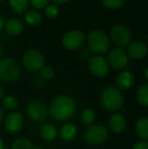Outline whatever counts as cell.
I'll return each mask as SVG.
<instances>
[{"instance_id":"cell-1","label":"cell","mask_w":148,"mask_h":149,"mask_svg":"<svg viewBox=\"0 0 148 149\" xmlns=\"http://www.w3.org/2000/svg\"><path fill=\"white\" fill-rule=\"evenodd\" d=\"M77 106L72 98L67 95L56 97L51 103L49 108L50 116L58 121H66L73 117Z\"/></svg>"},{"instance_id":"cell-2","label":"cell","mask_w":148,"mask_h":149,"mask_svg":"<svg viewBox=\"0 0 148 149\" xmlns=\"http://www.w3.org/2000/svg\"><path fill=\"white\" fill-rule=\"evenodd\" d=\"M100 103L106 110L116 112L120 110L123 105L122 93L118 87L109 86L103 90L100 96Z\"/></svg>"},{"instance_id":"cell-3","label":"cell","mask_w":148,"mask_h":149,"mask_svg":"<svg viewBox=\"0 0 148 149\" xmlns=\"http://www.w3.org/2000/svg\"><path fill=\"white\" fill-rule=\"evenodd\" d=\"M88 45L91 52L97 54L106 53L110 48V39L102 31L93 30L89 32L87 37Z\"/></svg>"},{"instance_id":"cell-4","label":"cell","mask_w":148,"mask_h":149,"mask_svg":"<svg viewBox=\"0 0 148 149\" xmlns=\"http://www.w3.org/2000/svg\"><path fill=\"white\" fill-rule=\"evenodd\" d=\"M21 74L18 63L12 58H3L0 60V79L4 82L16 81Z\"/></svg>"},{"instance_id":"cell-5","label":"cell","mask_w":148,"mask_h":149,"mask_svg":"<svg viewBox=\"0 0 148 149\" xmlns=\"http://www.w3.org/2000/svg\"><path fill=\"white\" fill-rule=\"evenodd\" d=\"M108 129L100 124L90 125L84 134L85 142L92 146L102 144L108 138Z\"/></svg>"},{"instance_id":"cell-6","label":"cell","mask_w":148,"mask_h":149,"mask_svg":"<svg viewBox=\"0 0 148 149\" xmlns=\"http://www.w3.org/2000/svg\"><path fill=\"white\" fill-rule=\"evenodd\" d=\"M26 111L31 120L37 123L44 121L49 113V110L45 104L39 100H34L31 101L27 106Z\"/></svg>"},{"instance_id":"cell-7","label":"cell","mask_w":148,"mask_h":149,"mask_svg":"<svg viewBox=\"0 0 148 149\" xmlns=\"http://www.w3.org/2000/svg\"><path fill=\"white\" fill-rule=\"evenodd\" d=\"M23 64L27 70L31 72H38L44 65V58L40 52L31 49L24 53L23 57Z\"/></svg>"},{"instance_id":"cell-8","label":"cell","mask_w":148,"mask_h":149,"mask_svg":"<svg viewBox=\"0 0 148 149\" xmlns=\"http://www.w3.org/2000/svg\"><path fill=\"white\" fill-rule=\"evenodd\" d=\"M112 41L120 47H125L128 45L132 39V34L129 29L124 25H114L110 32Z\"/></svg>"},{"instance_id":"cell-9","label":"cell","mask_w":148,"mask_h":149,"mask_svg":"<svg viewBox=\"0 0 148 149\" xmlns=\"http://www.w3.org/2000/svg\"><path fill=\"white\" fill-rule=\"evenodd\" d=\"M85 34L78 30H72L66 32L62 38V45L67 50L79 49L85 42Z\"/></svg>"},{"instance_id":"cell-10","label":"cell","mask_w":148,"mask_h":149,"mask_svg":"<svg viewBox=\"0 0 148 149\" xmlns=\"http://www.w3.org/2000/svg\"><path fill=\"white\" fill-rule=\"evenodd\" d=\"M108 64L115 70H121L128 65V55L120 48L113 49L108 55Z\"/></svg>"},{"instance_id":"cell-11","label":"cell","mask_w":148,"mask_h":149,"mask_svg":"<svg viewBox=\"0 0 148 149\" xmlns=\"http://www.w3.org/2000/svg\"><path fill=\"white\" fill-rule=\"evenodd\" d=\"M4 127L10 134L18 133L24 125V118L20 112L11 111L6 117H4Z\"/></svg>"},{"instance_id":"cell-12","label":"cell","mask_w":148,"mask_h":149,"mask_svg":"<svg viewBox=\"0 0 148 149\" xmlns=\"http://www.w3.org/2000/svg\"><path fill=\"white\" fill-rule=\"evenodd\" d=\"M89 70L96 77H105L109 71V64L101 56H93L89 60Z\"/></svg>"},{"instance_id":"cell-13","label":"cell","mask_w":148,"mask_h":149,"mask_svg":"<svg viewBox=\"0 0 148 149\" xmlns=\"http://www.w3.org/2000/svg\"><path fill=\"white\" fill-rule=\"evenodd\" d=\"M128 55L133 59H141L147 54L148 48L147 45L141 41L133 42L127 49Z\"/></svg>"},{"instance_id":"cell-14","label":"cell","mask_w":148,"mask_h":149,"mask_svg":"<svg viewBox=\"0 0 148 149\" xmlns=\"http://www.w3.org/2000/svg\"><path fill=\"white\" fill-rule=\"evenodd\" d=\"M126 118L124 117V115H122L120 113H113L109 119L110 129L116 134H120L123 132L126 128Z\"/></svg>"},{"instance_id":"cell-15","label":"cell","mask_w":148,"mask_h":149,"mask_svg":"<svg viewBox=\"0 0 148 149\" xmlns=\"http://www.w3.org/2000/svg\"><path fill=\"white\" fill-rule=\"evenodd\" d=\"M78 135L77 127L71 122L65 123L61 127L60 129V138L65 142L73 141Z\"/></svg>"},{"instance_id":"cell-16","label":"cell","mask_w":148,"mask_h":149,"mask_svg":"<svg viewBox=\"0 0 148 149\" xmlns=\"http://www.w3.org/2000/svg\"><path fill=\"white\" fill-rule=\"evenodd\" d=\"M4 29L6 32L11 36H17L20 34L24 30V24L17 18H10L4 24Z\"/></svg>"},{"instance_id":"cell-17","label":"cell","mask_w":148,"mask_h":149,"mask_svg":"<svg viewBox=\"0 0 148 149\" xmlns=\"http://www.w3.org/2000/svg\"><path fill=\"white\" fill-rule=\"evenodd\" d=\"M39 134L41 138L45 141H53L58 136V130L54 125L51 123H45L41 126Z\"/></svg>"},{"instance_id":"cell-18","label":"cell","mask_w":148,"mask_h":149,"mask_svg":"<svg viewBox=\"0 0 148 149\" xmlns=\"http://www.w3.org/2000/svg\"><path fill=\"white\" fill-rule=\"evenodd\" d=\"M116 82L120 88H121L123 90H127L133 86L134 79H133V74L130 72L123 71L118 75Z\"/></svg>"},{"instance_id":"cell-19","label":"cell","mask_w":148,"mask_h":149,"mask_svg":"<svg viewBox=\"0 0 148 149\" xmlns=\"http://www.w3.org/2000/svg\"><path fill=\"white\" fill-rule=\"evenodd\" d=\"M137 134L144 141H148V118L142 117L138 120L135 125Z\"/></svg>"},{"instance_id":"cell-20","label":"cell","mask_w":148,"mask_h":149,"mask_svg":"<svg viewBox=\"0 0 148 149\" xmlns=\"http://www.w3.org/2000/svg\"><path fill=\"white\" fill-rule=\"evenodd\" d=\"M9 3L13 11L17 14H22L27 10L29 0H9Z\"/></svg>"},{"instance_id":"cell-21","label":"cell","mask_w":148,"mask_h":149,"mask_svg":"<svg viewBox=\"0 0 148 149\" xmlns=\"http://www.w3.org/2000/svg\"><path fill=\"white\" fill-rule=\"evenodd\" d=\"M137 99L141 106L148 107V83H144L140 86L137 92Z\"/></svg>"},{"instance_id":"cell-22","label":"cell","mask_w":148,"mask_h":149,"mask_svg":"<svg viewBox=\"0 0 148 149\" xmlns=\"http://www.w3.org/2000/svg\"><path fill=\"white\" fill-rule=\"evenodd\" d=\"M24 19L27 24H29L31 25H37L41 22L42 16L38 11H37L35 10H31L25 13Z\"/></svg>"},{"instance_id":"cell-23","label":"cell","mask_w":148,"mask_h":149,"mask_svg":"<svg viewBox=\"0 0 148 149\" xmlns=\"http://www.w3.org/2000/svg\"><path fill=\"white\" fill-rule=\"evenodd\" d=\"M2 104H3V107L7 110V111H15V109L18 106V100L16 97L14 96H6L3 97V99L2 100Z\"/></svg>"},{"instance_id":"cell-24","label":"cell","mask_w":148,"mask_h":149,"mask_svg":"<svg viewBox=\"0 0 148 149\" xmlns=\"http://www.w3.org/2000/svg\"><path fill=\"white\" fill-rule=\"evenodd\" d=\"M33 145L31 141L26 138H19L13 141L10 149H33Z\"/></svg>"},{"instance_id":"cell-25","label":"cell","mask_w":148,"mask_h":149,"mask_svg":"<svg viewBox=\"0 0 148 149\" xmlns=\"http://www.w3.org/2000/svg\"><path fill=\"white\" fill-rule=\"evenodd\" d=\"M95 118H96V115H95L94 111L90 109V108H87V109L84 110L82 114H81V120H82V122L85 125H87V126L92 125L94 122Z\"/></svg>"},{"instance_id":"cell-26","label":"cell","mask_w":148,"mask_h":149,"mask_svg":"<svg viewBox=\"0 0 148 149\" xmlns=\"http://www.w3.org/2000/svg\"><path fill=\"white\" fill-rule=\"evenodd\" d=\"M59 12V8L57 4H48L44 8V14L49 18H53L58 16Z\"/></svg>"},{"instance_id":"cell-27","label":"cell","mask_w":148,"mask_h":149,"mask_svg":"<svg viewBox=\"0 0 148 149\" xmlns=\"http://www.w3.org/2000/svg\"><path fill=\"white\" fill-rule=\"evenodd\" d=\"M40 73H41V76L44 79H51L54 77V74H55V71L54 69L51 67V66H49V65H44L41 70H40Z\"/></svg>"},{"instance_id":"cell-28","label":"cell","mask_w":148,"mask_h":149,"mask_svg":"<svg viewBox=\"0 0 148 149\" xmlns=\"http://www.w3.org/2000/svg\"><path fill=\"white\" fill-rule=\"evenodd\" d=\"M101 2L108 9H118L123 4L125 0H101Z\"/></svg>"},{"instance_id":"cell-29","label":"cell","mask_w":148,"mask_h":149,"mask_svg":"<svg viewBox=\"0 0 148 149\" xmlns=\"http://www.w3.org/2000/svg\"><path fill=\"white\" fill-rule=\"evenodd\" d=\"M29 3L37 10H42L49 4V0H29Z\"/></svg>"},{"instance_id":"cell-30","label":"cell","mask_w":148,"mask_h":149,"mask_svg":"<svg viewBox=\"0 0 148 149\" xmlns=\"http://www.w3.org/2000/svg\"><path fill=\"white\" fill-rule=\"evenodd\" d=\"M133 149H148V141H140L134 144Z\"/></svg>"},{"instance_id":"cell-31","label":"cell","mask_w":148,"mask_h":149,"mask_svg":"<svg viewBox=\"0 0 148 149\" xmlns=\"http://www.w3.org/2000/svg\"><path fill=\"white\" fill-rule=\"evenodd\" d=\"M80 55L82 56V58H88L89 56H90V52H89V51H88V48H85L82 52H81V53H80Z\"/></svg>"},{"instance_id":"cell-32","label":"cell","mask_w":148,"mask_h":149,"mask_svg":"<svg viewBox=\"0 0 148 149\" xmlns=\"http://www.w3.org/2000/svg\"><path fill=\"white\" fill-rule=\"evenodd\" d=\"M3 120H4V111H3V108L0 107V125Z\"/></svg>"},{"instance_id":"cell-33","label":"cell","mask_w":148,"mask_h":149,"mask_svg":"<svg viewBox=\"0 0 148 149\" xmlns=\"http://www.w3.org/2000/svg\"><path fill=\"white\" fill-rule=\"evenodd\" d=\"M52 1L57 4H63V3H65L66 2H68L69 0H52Z\"/></svg>"},{"instance_id":"cell-34","label":"cell","mask_w":148,"mask_h":149,"mask_svg":"<svg viewBox=\"0 0 148 149\" xmlns=\"http://www.w3.org/2000/svg\"><path fill=\"white\" fill-rule=\"evenodd\" d=\"M3 97H4V91H3V89L0 86V101L3 99Z\"/></svg>"},{"instance_id":"cell-35","label":"cell","mask_w":148,"mask_h":149,"mask_svg":"<svg viewBox=\"0 0 148 149\" xmlns=\"http://www.w3.org/2000/svg\"><path fill=\"white\" fill-rule=\"evenodd\" d=\"M3 26H4V23H3V17L0 16V31L3 28Z\"/></svg>"},{"instance_id":"cell-36","label":"cell","mask_w":148,"mask_h":149,"mask_svg":"<svg viewBox=\"0 0 148 149\" xmlns=\"http://www.w3.org/2000/svg\"><path fill=\"white\" fill-rule=\"evenodd\" d=\"M3 148H4V143H3V139L0 137V149H3Z\"/></svg>"},{"instance_id":"cell-37","label":"cell","mask_w":148,"mask_h":149,"mask_svg":"<svg viewBox=\"0 0 148 149\" xmlns=\"http://www.w3.org/2000/svg\"><path fill=\"white\" fill-rule=\"evenodd\" d=\"M33 149H44V148L42 146H36V147H33Z\"/></svg>"},{"instance_id":"cell-38","label":"cell","mask_w":148,"mask_h":149,"mask_svg":"<svg viewBox=\"0 0 148 149\" xmlns=\"http://www.w3.org/2000/svg\"><path fill=\"white\" fill-rule=\"evenodd\" d=\"M2 53H3V46H2V45L0 44V56L2 55Z\"/></svg>"},{"instance_id":"cell-39","label":"cell","mask_w":148,"mask_h":149,"mask_svg":"<svg viewBox=\"0 0 148 149\" xmlns=\"http://www.w3.org/2000/svg\"><path fill=\"white\" fill-rule=\"evenodd\" d=\"M145 75H146V77H147V79H148V67L147 68V70H146V72H145Z\"/></svg>"},{"instance_id":"cell-40","label":"cell","mask_w":148,"mask_h":149,"mask_svg":"<svg viewBox=\"0 0 148 149\" xmlns=\"http://www.w3.org/2000/svg\"><path fill=\"white\" fill-rule=\"evenodd\" d=\"M2 1H3V0H0V2H2Z\"/></svg>"},{"instance_id":"cell-41","label":"cell","mask_w":148,"mask_h":149,"mask_svg":"<svg viewBox=\"0 0 148 149\" xmlns=\"http://www.w3.org/2000/svg\"><path fill=\"white\" fill-rule=\"evenodd\" d=\"M125 1H126V0H125ZM126 1H129V0H126Z\"/></svg>"},{"instance_id":"cell-42","label":"cell","mask_w":148,"mask_h":149,"mask_svg":"<svg viewBox=\"0 0 148 149\" xmlns=\"http://www.w3.org/2000/svg\"><path fill=\"white\" fill-rule=\"evenodd\" d=\"M147 40H148V38H147Z\"/></svg>"}]
</instances>
